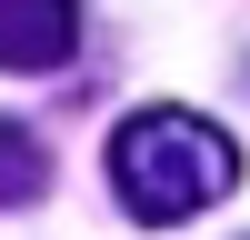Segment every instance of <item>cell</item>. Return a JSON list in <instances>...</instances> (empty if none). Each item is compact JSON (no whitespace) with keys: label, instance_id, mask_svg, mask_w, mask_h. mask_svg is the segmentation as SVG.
<instances>
[{"label":"cell","instance_id":"3957f363","mask_svg":"<svg viewBox=\"0 0 250 240\" xmlns=\"http://www.w3.org/2000/svg\"><path fill=\"white\" fill-rule=\"evenodd\" d=\"M40 180H50V160H40V140L20 130V120H0V210H20V200H40Z\"/></svg>","mask_w":250,"mask_h":240},{"label":"cell","instance_id":"7a4b0ae2","mask_svg":"<svg viewBox=\"0 0 250 240\" xmlns=\"http://www.w3.org/2000/svg\"><path fill=\"white\" fill-rule=\"evenodd\" d=\"M80 50V0H0V70H60Z\"/></svg>","mask_w":250,"mask_h":240},{"label":"cell","instance_id":"6da1fadb","mask_svg":"<svg viewBox=\"0 0 250 240\" xmlns=\"http://www.w3.org/2000/svg\"><path fill=\"white\" fill-rule=\"evenodd\" d=\"M110 190L140 230H180V220H200L210 200L240 190V140L200 110H170V100L130 110L110 130Z\"/></svg>","mask_w":250,"mask_h":240}]
</instances>
